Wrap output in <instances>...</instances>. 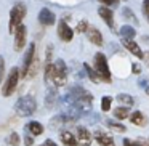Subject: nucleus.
Segmentation results:
<instances>
[{
  "label": "nucleus",
  "instance_id": "1",
  "mask_svg": "<svg viewBox=\"0 0 149 146\" xmlns=\"http://www.w3.org/2000/svg\"><path fill=\"white\" fill-rule=\"evenodd\" d=\"M36 109H37V101H36V98L31 96V95H24V96H21L19 100L15 103V111H16V114L21 117L32 116V114L36 112Z\"/></svg>",
  "mask_w": 149,
  "mask_h": 146
},
{
  "label": "nucleus",
  "instance_id": "2",
  "mask_svg": "<svg viewBox=\"0 0 149 146\" xmlns=\"http://www.w3.org/2000/svg\"><path fill=\"white\" fill-rule=\"evenodd\" d=\"M95 72H96L98 79L103 82H106V84H111L112 82V75H111V71H109V64H107V59L106 56L103 55V53H96L95 55Z\"/></svg>",
  "mask_w": 149,
  "mask_h": 146
},
{
  "label": "nucleus",
  "instance_id": "3",
  "mask_svg": "<svg viewBox=\"0 0 149 146\" xmlns=\"http://www.w3.org/2000/svg\"><path fill=\"white\" fill-rule=\"evenodd\" d=\"M27 13V8L23 2H16L13 5V8L10 10V23H8V32L13 34L19 24H23V20Z\"/></svg>",
  "mask_w": 149,
  "mask_h": 146
},
{
  "label": "nucleus",
  "instance_id": "4",
  "mask_svg": "<svg viewBox=\"0 0 149 146\" xmlns=\"http://www.w3.org/2000/svg\"><path fill=\"white\" fill-rule=\"evenodd\" d=\"M19 79H21V71L19 68H11L10 72H8V77L5 80L3 87H2V95L3 96H11L15 93V90L18 88V84H19Z\"/></svg>",
  "mask_w": 149,
  "mask_h": 146
},
{
  "label": "nucleus",
  "instance_id": "5",
  "mask_svg": "<svg viewBox=\"0 0 149 146\" xmlns=\"http://www.w3.org/2000/svg\"><path fill=\"white\" fill-rule=\"evenodd\" d=\"M52 80L55 84V87H64L68 82V66L63 59H56L53 63V75Z\"/></svg>",
  "mask_w": 149,
  "mask_h": 146
},
{
  "label": "nucleus",
  "instance_id": "6",
  "mask_svg": "<svg viewBox=\"0 0 149 146\" xmlns=\"http://www.w3.org/2000/svg\"><path fill=\"white\" fill-rule=\"evenodd\" d=\"M15 52H21V50L24 48V45H26V40H27V29L24 24H19V26L15 29Z\"/></svg>",
  "mask_w": 149,
  "mask_h": 146
},
{
  "label": "nucleus",
  "instance_id": "7",
  "mask_svg": "<svg viewBox=\"0 0 149 146\" xmlns=\"http://www.w3.org/2000/svg\"><path fill=\"white\" fill-rule=\"evenodd\" d=\"M74 136L77 140L79 146H90L93 141V135H91V132H88L87 127H77Z\"/></svg>",
  "mask_w": 149,
  "mask_h": 146
},
{
  "label": "nucleus",
  "instance_id": "8",
  "mask_svg": "<svg viewBox=\"0 0 149 146\" xmlns=\"http://www.w3.org/2000/svg\"><path fill=\"white\" fill-rule=\"evenodd\" d=\"M58 37L63 42H71L72 37H74V29H71L69 24L64 23L63 20L58 23Z\"/></svg>",
  "mask_w": 149,
  "mask_h": 146
},
{
  "label": "nucleus",
  "instance_id": "9",
  "mask_svg": "<svg viewBox=\"0 0 149 146\" xmlns=\"http://www.w3.org/2000/svg\"><path fill=\"white\" fill-rule=\"evenodd\" d=\"M98 15L101 16V20L111 27V31H116V21H114V13L107 7H100L98 8Z\"/></svg>",
  "mask_w": 149,
  "mask_h": 146
},
{
  "label": "nucleus",
  "instance_id": "10",
  "mask_svg": "<svg viewBox=\"0 0 149 146\" xmlns=\"http://www.w3.org/2000/svg\"><path fill=\"white\" fill-rule=\"evenodd\" d=\"M39 21H40L42 26H53V24L56 23V16L52 10L42 8V10L39 11Z\"/></svg>",
  "mask_w": 149,
  "mask_h": 146
},
{
  "label": "nucleus",
  "instance_id": "11",
  "mask_svg": "<svg viewBox=\"0 0 149 146\" xmlns=\"http://www.w3.org/2000/svg\"><path fill=\"white\" fill-rule=\"evenodd\" d=\"M93 138L100 146H114V138L109 133L103 132V130H96V132L93 133Z\"/></svg>",
  "mask_w": 149,
  "mask_h": 146
},
{
  "label": "nucleus",
  "instance_id": "12",
  "mask_svg": "<svg viewBox=\"0 0 149 146\" xmlns=\"http://www.w3.org/2000/svg\"><path fill=\"white\" fill-rule=\"evenodd\" d=\"M128 119H130V122H132L133 125H136V127H146L148 122H149L148 116H146L144 112H141V111H133V112L128 116Z\"/></svg>",
  "mask_w": 149,
  "mask_h": 146
},
{
  "label": "nucleus",
  "instance_id": "13",
  "mask_svg": "<svg viewBox=\"0 0 149 146\" xmlns=\"http://www.w3.org/2000/svg\"><path fill=\"white\" fill-rule=\"evenodd\" d=\"M122 43H123V47H125V48L128 50V52L132 53L133 56H136V58H139V59H141L143 56H144V53H143V50L139 48V45L135 42V40L123 39V40H122Z\"/></svg>",
  "mask_w": 149,
  "mask_h": 146
},
{
  "label": "nucleus",
  "instance_id": "14",
  "mask_svg": "<svg viewBox=\"0 0 149 146\" xmlns=\"http://www.w3.org/2000/svg\"><path fill=\"white\" fill-rule=\"evenodd\" d=\"M34 56H36V43H31V45L27 47L26 55H24V63H23V77H26V72H27V69H29L31 63H32Z\"/></svg>",
  "mask_w": 149,
  "mask_h": 146
},
{
  "label": "nucleus",
  "instance_id": "15",
  "mask_svg": "<svg viewBox=\"0 0 149 146\" xmlns=\"http://www.w3.org/2000/svg\"><path fill=\"white\" fill-rule=\"evenodd\" d=\"M87 37H88V40H90L91 43H95V45H98V47H101L103 45V36H101V32L96 29V27H93V26H88V29H87Z\"/></svg>",
  "mask_w": 149,
  "mask_h": 146
},
{
  "label": "nucleus",
  "instance_id": "16",
  "mask_svg": "<svg viewBox=\"0 0 149 146\" xmlns=\"http://www.w3.org/2000/svg\"><path fill=\"white\" fill-rule=\"evenodd\" d=\"M24 130H26V133H29L32 136H39L43 133V125L40 122H37V120H31V122H27L24 125Z\"/></svg>",
  "mask_w": 149,
  "mask_h": 146
},
{
  "label": "nucleus",
  "instance_id": "17",
  "mask_svg": "<svg viewBox=\"0 0 149 146\" xmlns=\"http://www.w3.org/2000/svg\"><path fill=\"white\" fill-rule=\"evenodd\" d=\"M56 103H58V92H56V87H50L48 90H47V95H45V104L48 109H52V108L56 106Z\"/></svg>",
  "mask_w": 149,
  "mask_h": 146
},
{
  "label": "nucleus",
  "instance_id": "18",
  "mask_svg": "<svg viewBox=\"0 0 149 146\" xmlns=\"http://www.w3.org/2000/svg\"><path fill=\"white\" fill-rule=\"evenodd\" d=\"M59 140L63 141L64 146H79L74 133L69 132V130H61V132H59Z\"/></svg>",
  "mask_w": 149,
  "mask_h": 146
},
{
  "label": "nucleus",
  "instance_id": "19",
  "mask_svg": "<svg viewBox=\"0 0 149 146\" xmlns=\"http://www.w3.org/2000/svg\"><path fill=\"white\" fill-rule=\"evenodd\" d=\"M117 101H119L120 106L128 108V109L135 104V98H133L132 95H128V93H119L117 95Z\"/></svg>",
  "mask_w": 149,
  "mask_h": 146
},
{
  "label": "nucleus",
  "instance_id": "20",
  "mask_svg": "<svg viewBox=\"0 0 149 146\" xmlns=\"http://www.w3.org/2000/svg\"><path fill=\"white\" fill-rule=\"evenodd\" d=\"M106 125L109 127L112 132H117V133H123L127 132V127L123 125L122 122H117V120H112V119H107L106 120Z\"/></svg>",
  "mask_w": 149,
  "mask_h": 146
},
{
  "label": "nucleus",
  "instance_id": "21",
  "mask_svg": "<svg viewBox=\"0 0 149 146\" xmlns=\"http://www.w3.org/2000/svg\"><path fill=\"white\" fill-rule=\"evenodd\" d=\"M120 36L123 37V39H128V40H133V37L136 36V31L133 29L132 26H128V24H127V26H122L120 27Z\"/></svg>",
  "mask_w": 149,
  "mask_h": 146
},
{
  "label": "nucleus",
  "instance_id": "22",
  "mask_svg": "<svg viewBox=\"0 0 149 146\" xmlns=\"http://www.w3.org/2000/svg\"><path fill=\"white\" fill-rule=\"evenodd\" d=\"M130 116V109L128 108H123V106H119L114 109V117L117 120H123V119H128Z\"/></svg>",
  "mask_w": 149,
  "mask_h": 146
},
{
  "label": "nucleus",
  "instance_id": "23",
  "mask_svg": "<svg viewBox=\"0 0 149 146\" xmlns=\"http://www.w3.org/2000/svg\"><path fill=\"white\" fill-rule=\"evenodd\" d=\"M123 146H149V143L146 141L144 138H139V140H128V138H123Z\"/></svg>",
  "mask_w": 149,
  "mask_h": 146
},
{
  "label": "nucleus",
  "instance_id": "24",
  "mask_svg": "<svg viewBox=\"0 0 149 146\" xmlns=\"http://www.w3.org/2000/svg\"><path fill=\"white\" fill-rule=\"evenodd\" d=\"M19 141H21V138L18 135V132H10V135L7 136V145H10V146H18Z\"/></svg>",
  "mask_w": 149,
  "mask_h": 146
},
{
  "label": "nucleus",
  "instance_id": "25",
  "mask_svg": "<svg viewBox=\"0 0 149 146\" xmlns=\"http://www.w3.org/2000/svg\"><path fill=\"white\" fill-rule=\"evenodd\" d=\"M84 68H85V71H87L88 77H90V80L95 82V84H98V82H100V79H98V75H96V72H95V69L91 68L90 64H87V63H84Z\"/></svg>",
  "mask_w": 149,
  "mask_h": 146
},
{
  "label": "nucleus",
  "instance_id": "26",
  "mask_svg": "<svg viewBox=\"0 0 149 146\" xmlns=\"http://www.w3.org/2000/svg\"><path fill=\"white\" fill-rule=\"evenodd\" d=\"M43 74H45V80L50 82L53 75V63H45L43 64Z\"/></svg>",
  "mask_w": 149,
  "mask_h": 146
},
{
  "label": "nucleus",
  "instance_id": "27",
  "mask_svg": "<svg viewBox=\"0 0 149 146\" xmlns=\"http://www.w3.org/2000/svg\"><path fill=\"white\" fill-rule=\"evenodd\" d=\"M111 104H112V98L111 96L101 98V111H103V112H107V111L111 109Z\"/></svg>",
  "mask_w": 149,
  "mask_h": 146
},
{
  "label": "nucleus",
  "instance_id": "28",
  "mask_svg": "<svg viewBox=\"0 0 149 146\" xmlns=\"http://www.w3.org/2000/svg\"><path fill=\"white\" fill-rule=\"evenodd\" d=\"M122 15H123V16H125L127 18V20H130V21H133V23H138V20H136V18H135V13H133V11L132 10H130V8H123V10H122Z\"/></svg>",
  "mask_w": 149,
  "mask_h": 146
},
{
  "label": "nucleus",
  "instance_id": "29",
  "mask_svg": "<svg viewBox=\"0 0 149 146\" xmlns=\"http://www.w3.org/2000/svg\"><path fill=\"white\" fill-rule=\"evenodd\" d=\"M87 29H88V23H87V21H79L77 27H75V32L82 34V32H87Z\"/></svg>",
  "mask_w": 149,
  "mask_h": 146
},
{
  "label": "nucleus",
  "instance_id": "30",
  "mask_svg": "<svg viewBox=\"0 0 149 146\" xmlns=\"http://www.w3.org/2000/svg\"><path fill=\"white\" fill-rule=\"evenodd\" d=\"M143 13H144L146 20H148V23H149V0H144V2H143Z\"/></svg>",
  "mask_w": 149,
  "mask_h": 146
},
{
  "label": "nucleus",
  "instance_id": "31",
  "mask_svg": "<svg viewBox=\"0 0 149 146\" xmlns=\"http://www.w3.org/2000/svg\"><path fill=\"white\" fill-rule=\"evenodd\" d=\"M3 72H5V59L3 56H0V84H2V79H3Z\"/></svg>",
  "mask_w": 149,
  "mask_h": 146
},
{
  "label": "nucleus",
  "instance_id": "32",
  "mask_svg": "<svg viewBox=\"0 0 149 146\" xmlns=\"http://www.w3.org/2000/svg\"><path fill=\"white\" fill-rule=\"evenodd\" d=\"M24 145L26 146H34V136L29 135V133H26V136H24Z\"/></svg>",
  "mask_w": 149,
  "mask_h": 146
},
{
  "label": "nucleus",
  "instance_id": "33",
  "mask_svg": "<svg viewBox=\"0 0 149 146\" xmlns=\"http://www.w3.org/2000/svg\"><path fill=\"white\" fill-rule=\"evenodd\" d=\"M100 2H101V3H104V5H106V7H112V5H114V7H116V5H117V2H119V0H100Z\"/></svg>",
  "mask_w": 149,
  "mask_h": 146
},
{
  "label": "nucleus",
  "instance_id": "34",
  "mask_svg": "<svg viewBox=\"0 0 149 146\" xmlns=\"http://www.w3.org/2000/svg\"><path fill=\"white\" fill-rule=\"evenodd\" d=\"M132 68H133V69H132V71H133V74H139V72H141V68H139L138 64H133Z\"/></svg>",
  "mask_w": 149,
  "mask_h": 146
},
{
  "label": "nucleus",
  "instance_id": "35",
  "mask_svg": "<svg viewBox=\"0 0 149 146\" xmlns=\"http://www.w3.org/2000/svg\"><path fill=\"white\" fill-rule=\"evenodd\" d=\"M43 145H45V146H56V143L53 141V140H47V141L43 143Z\"/></svg>",
  "mask_w": 149,
  "mask_h": 146
},
{
  "label": "nucleus",
  "instance_id": "36",
  "mask_svg": "<svg viewBox=\"0 0 149 146\" xmlns=\"http://www.w3.org/2000/svg\"><path fill=\"white\" fill-rule=\"evenodd\" d=\"M143 58L146 59V63H148V66H149V52H146V53H144V56H143Z\"/></svg>",
  "mask_w": 149,
  "mask_h": 146
},
{
  "label": "nucleus",
  "instance_id": "37",
  "mask_svg": "<svg viewBox=\"0 0 149 146\" xmlns=\"http://www.w3.org/2000/svg\"><path fill=\"white\" fill-rule=\"evenodd\" d=\"M146 93H148V95H149V87H146Z\"/></svg>",
  "mask_w": 149,
  "mask_h": 146
},
{
  "label": "nucleus",
  "instance_id": "38",
  "mask_svg": "<svg viewBox=\"0 0 149 146\" xmlns=\"http://www.w3.org/2000/svg\"><path fill=\"white\" fill-rule=\"evenodd\" d=\"M40 146H45V145H43V143H42V145H40Z\"/></svg>",
  "mask_w": 149,
  "mask_h": 146
},
{
  "label": "nucleus",
  "instance_id": "39",
  "mask_svg": "<svg viewBox=\"0 0 149 146\" xmlns=\"http://www.w3.org/2000/svg\"><path fill=\"white\" fill-rule=\"evenodd\" d=\"M148 143H149V140H148Z\"/></svg>",
  "mask_w": 149,
  "mask_h": 146
}]
</instances>
